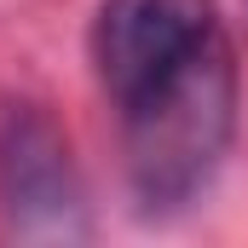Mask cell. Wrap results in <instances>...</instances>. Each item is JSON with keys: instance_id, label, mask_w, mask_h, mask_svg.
Masks as SVG:
<instances>
[{"instance_id": "1", "label": "cell", "mask_w": 248, "mask_h": 248, "mask_svg": "<svg viewBox=\"0 0 248 248\" xmlns=\"http://www.w3.org/2000/svg\"><path fill=\"white\" fill-rule=\"evenodd\" d=\"M127 185L144 214H168L214 179L237 133V52L225 23L116 104Z\"/></svg>"}, {"instance_id": "3", "label": "cell", "mask_w": 248, "mask_h": 248, "mask_svg": "<svg viewBox=\"0 0 248 248\" xmlns=\"http://www.w3.org/2000/svg\"><path fill=\"white\" fill-rule=\"evenodd\" d=\"M208 29H219L214 0H104L93 29V58L110 104L139 93L173 58H185Z\"/></svg>"}, {"instance_id": "2", "label": "cell", "mask_w": 248, "mask_h": 248, "mask_svg": "<svg viewBox=\"0 0 248 248\" xmlns=\"http://www.w3.org/2000/svg\"><path fill=\"white\" fill-rule=\"evenodd\" d=\"M0 208L17 237L35 243L87 237V185L75 150L41 104L0 110Z\"/></svg>"}]
</instances>
